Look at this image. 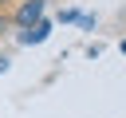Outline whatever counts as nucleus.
Wrapping results in <instances>:
<instances>
[{
	"instance_id": "1",
	"label": "nucleus",
	"mask_w": 126,
	"mask_h": 118,
	"mask_svg": "<svg viewBox=\"0 0 126 118\" xmlns=\"http://www.w3.org/2000/svg\"><path fill=\"white\" fill-rule=\"evenodd\" d=\"M39 16H43V0H24V4L16 8L12 24H20V28H32V24H39Z\"/></svg>"
},
{
	"instance_id": "2",
	"label": "nucleus",
	"mask_w": 126,
	"mask_h": 118,
	"mask_svg": "<svg viewBox=\"0 0 126 118\" xmlns=\"http://www.w3.org/2000/svg\"><path fill=\"white\" fill-rule=\"evenodd\" d=\"M43 35H47V24H43V20H39V24H32V28H28V31H24V35H20V39H24V43H39V39H43Z\"/></svg>"
},
{
	"instance_id": "3",
	"label": "nucleus",
	"mask_w": 126,
	"mask_h": 118,
	"mask_svg": "<svg viewBox=\"0 0 126 118\" xmlns=\"http://www.w3.org/2000/svg\"><path fill=\"white\" fill-rule=\"evenodd\" d=\"M8 24H12V20H8V16H0V35L8 31Z\"/></svg>"
},
{
	"instance_id": "4",
	"label": "nucleus",
	"mask_w": 126,
	"mask_h": 118,
	"mask_svg": "<svg viewBox=\"0 0 126 118\" xmlns=\"http://www.w3.org/2000/svg\"><path fill=\"white\" fill-rule=\"evenodd\" d=\"M4 4H8V0H0V8H4Z\"/></svg>"
}]
</instances>
